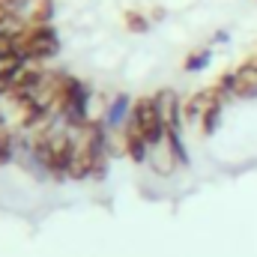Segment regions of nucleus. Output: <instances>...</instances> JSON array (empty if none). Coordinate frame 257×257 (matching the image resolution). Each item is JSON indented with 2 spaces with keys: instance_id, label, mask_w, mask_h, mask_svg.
Wrapping results in <instances>:
<instances>
[{
  "instance_id": "1",
  "label": "nucleus",
  "mask_w": 257,
  "mask_h": 257,
  "mask_svg": "<svg viewBox=\"0 0 257 257\" xmlns=\"http://www.w3.org/2000/svg\"><path fill=\"white\" fill-rule=\"evenodd\" d=\"M90 99H93V90L87 81H81L78 75L72 72H57V114L63 120L66 128H81L87 126L93 117H90Z\"/></svg>"
},
{
  "instance_id": "2",
  "label": "nucleus",
  "mask_w": 257,
  "mask_h": 257,
  "mask_svg": "<svg viewBox=\"0 0 257 257\" xmlns=\"http://www.w3.org/2000/svg\"><path fill=\"white\" fill-rule=\"evenodd\" d=\"M24 45V54L33 66H42V63H51L57 54H60V33L54 24H30V30L24 33L21 39Z\"/></svg>"
},
{
  "instance_id": "3",
  "label": "nucleus",
  "mask_w": 257,
  "mask_h": 257,
  "mask_svg": "<svg viewBox=\"0 0 257 257\" xmlns=\"http://www.w3.org/2000/svg\"><path fill=\"white\" fill-rule=\"evenodd\" d=\"M132 120H135V126L141 128V135L147 138V144H150L153 150L165 144V138H168V126H165L162 111H159V105H156L153 96H141V99H135V105H132Z\"/></svg>"
},
{
  "instance_id": "4",
  "label": "nucleus",
  "mask_w": 257,
  "mask_h": 257,
  "mask_svg": "<svg viewBox=\"0 0 257 257\" xmlns=\"http://www.w3.org/2000/svg\"><path fill=\"white\" fill-rule=\"evenodd\" d=\"M215 87L221 90L224 99H257V60L248 57L245 63H239L236 69L224 72Z\"/></svg>"
},
{
  "instance_id": "5",
  "label": "nucleus",
  "mask_w": 257,
  "mask_h": 257,
  "mask_svg": "<svg viewBox=\"0 0 257 257\" xmlns=\"http://www.w3.org/2000/svg\"><path fill=\"white\" fill-rule=\"evenodd\" d=\"M120 138H123V153H126L128 162H135V165H147V162H150L153 147L147 144V138L141 135V128L135 126L132 117L126 120V126L120 128Z\"/></svg>"
},
{
  "instance_id": "6",
  "label": "nucleus",
  "mask_w": 257,
  "mask_h": 257,
  "mask_svg": "<svg viewBox=\"0 0 257 257\" xmlns=\"http://www.w3.org/2000/svg\"><path fill=\"white\" fill-rule=\"evenodd\" d=\"M132 99H128L126 93H117L111 102H108V108H105V114H102V120H105V126L111 128V132H120V128L126 126V120L132 117Z\"/></svg>"
},
{
  "instance_id": "7",
  "label": "nucleus",
  "mask_w": 257,
  "mask_h": 257,
  "mask_svg": "<svg viewBox=\"0 0 257 257\" xmlns=\"http://www.w3.org/2000/svg\"><path fill=\"white\" fill-rule=\"evenodd\" d=\"M27 30H30L27 15H3L0 12V39L3 42H18V39H24Z\"/></svg>"
},
{
  "instance_id": "8",
  "label": "nucleus",
  "mask_w": 257,
  "mask_h": 257,
  "mask_svg": "<svg viewBox=\"0 0 257 257\" xmlns=\"http://www.w3.org/2000/svg\"><path fill=\"white\" fill-rule=\"evenodd\" d=\"M165 144H168V150H171V156H174V162H177L180 168H189V165H192L189 150H186V141H183V128H168Z\"/></svg>"
},
{
  "instance_id": "9",
  "label": "nucleus",
  "mask_w": 257,
  "mask_h": 257,
  "mask_svg": "<svg viewBox=\"0 0 257 257\" xmlns=\"http://www.w3.org/2000/svg\"><path fill=\"white\" fill-rule=\"evenodd\" d=\"M159 177H171L174 174V168H177V162H174V156H171V150H168V144H162V147H156L153 153H150V162H147Z\"/></svg>"
},
{
  "instance_id": "10",
  "label": "nucleus",
  "mask_w": 257,
  "mask_h": 257,
  "mask_svg": "<svg viewBox=\"0 0 257 257\" xmlns=\"http://www.w3.org/2000/svg\"><path fill=\"white\" fill-rule=\"evenodd\" d=\"M15 156H18V132L9 128V126H3L0 128V168L12 165Z\"/></svg>"
},
{
  "instance_id": "11",
  "label": "nucleus",
  "mask_w": 257,
  "mask_h": 257,
  "mask_svg": "<svg viewBox=\"0 0 257 257\" xmlns=\"http://www.w3.org/2000/svg\"><path fill=\"white\" fill-rule=\"evenodd\" d=\"M54 12H57V3L54 0H33L30 6V24H51L54 21Z\"/></svg>"
},
{
  "instance_id": "12",
  "label": "nucleus",
  "mask_w": 257,
  "mask_h": 257,
  "mask_svg": "<svg viewBox=\"0 0 257 257\" xmlns=\"http://www.w3.org/2000/svg\"><path fill=\"white\" fill-rule=\"evenodd\" d=\"M221 114H224V102H218V105H212L203 117H200V135L203 138H209V135H215V128L221 126Z\"/></svg>"
},
{
  "instance_id": "13",
  "label": "nucleus",
  "mask_w": 257,
  "mask_h": 257,
  "mask_svg": "<svg viewBox=\"0 0 257 257\" xmlns=\"http://www.w3.org/2000/svg\"><path fill=\"white\" fill-rule=\"evenodd\" d=\"M209 63H212V48H197L183 60V69L186 72H203Z\"/></svg>"
},
{
  "instance_id": "14",
  "label": "nucleus",
  "mask_w": 257,
  "mask_h": 257,
  "mask_svg": "<svg viewBox=\"0 0 257 257\" xmlns=\"http://www.w3.org/2000/svg\"><path fill=\"white\" fill-rule=\"evenodd\" d=\"M123 24H126L128 33H138V36L150 30V18H147L144 12H135V9H128L126 15H123Z\"/></svg>"
},
{
  "instance_id": "15",
  "label": "nucleus",
  "mask_w": 257,
  "mask_h": 257,
  "mask_svg": "<svg viewBox=\"0 0 257 257\" xmlns=\"http://www.w3.org/2000/svg\"><path fill=\"white\" fill-rule=\"evenodd\" d=\"M33 0H0V12L3 15H30Z\"/></svg>"
},
{
  "instance_id": "16",
  "label": "nucleus",
  "mask_w": 257,
  "mask_h": 257,
  "mask_svg": "<svg viewBox=\"0 0 257 257\" xmlns=\"http://www.w3.org/2000/svg\"><path fill=\"white\" fill-rule=\"evenodd\" d=\"M224 42H227V33H224V30H221V33H215V36H212V45H224Z\"/></svg>"
},
{
  "instance_id": "17",
  "label": "nucleus",
  "mask_w": 257,
  "mask_h": 257,
  "mask_svg": "<svg viewBox=\"0 0 257 257\" xmlns=\"http://www.w3.org/2000/svg\"><path fill=\"white\" fill-rule=\"evenodd\" d=\"M6 126V111H3V108H0V128Z\"/></svg>"
},
{
  "instance_id": "18",
  "label": "nucleus",
  "mask_w": 257,
  "mask_h": 257,
  "mask_svg": "<svg viewBox=\"0 0 257 257\" xmlns=\"http://www.w3.org/2000/svg\"><path fill=\"white\" fill-rule=\"evenodd\" d=\"M254 60H257V54H254Z\"/></svg>"
}]
</instances>
